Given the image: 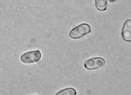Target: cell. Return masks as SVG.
<instances>
[{"label":"cell","mask_w":131,"mask_h":95,"mask_svg":"<svg viewBox=\"0 0 131 95\" xmlns=\"http://www.w3.org/2000/svg\"><path fill=\"white\" fill-rule=\"evenodd\" d=\"M91 31L90 25L86 23H82L72 29L70 31L69 36L72 39H78L89 34Z\"/></svg>","instance_id":"cell-1"},{"label":"cell","mask_w":131,"mask_h":95,"mask_svg":"<svg viewBox=\"0 0 131 95\" xmlns=\"http://www.w3.org/2000/svg\"><path fill=\"white\" fill-rule=\"evenodd\" d=\"M105 63L104 58L101 57H95L86 60L84 62V66L88 70L93 71L102 68Z\"/></svg>","instance_id":"cell-2"},{"label":"cell","mask_w":131,"mask_h":95,"mask_svg":"<svg viewBox=\"0 0 131 95\" xmlns=\"http://www.w3.org/2000/svg\"><path fill=\"white\" fill-rule=\"evenodd\" d=\"M41 57V52L38 50L25 53L21 56L20 60L25 64H32L38 62Z\"/></svg>","instance_id":"cell-3"},{"label":"cell","mask_w":131,"mask_h":95,"mask_svg":"<svg viewBox=\"0 0 131 95\" xmlns=\"http://www.w3.org/2000/svg\"><path fill=\"white\" fill-rule=\"evenodd\" d=\"M131 20L128 19L124 23L122 29V39L127 42H131Z\"/></svg>","instance_id":"cell-4"},{"label":"cell","mask_w":131,"mask_h":95,"mask_svg":"<svg viewBox=\"0 0 131 95\" xmlns=\"http://www.w3.org/2000/svg\"><path fill=\"white\" fill-rule=\"evenodd\" d=\"M95 5L99 11H104L107 9V0H95Z\"/></svg>","instance_id":"cell-5"},{"label":"cell","mask_w":131,"mask_h":95,"mask_svg":"<svg viewBox=\"0 0 131 95\" xmlns=\"http://www.w3.org/2000/svg\"><path fill=\"white\" fill-rule=\"evenodd\" d=\"M77 94V91L73 88H68L64 89L59 91L56 95H75Z\"/></svg>","instance_id":"cell-6"},{"label":"cell","mask_w":131,"mask_h":95,"mask_svg":"<svg viewBox=\"0 0 131 95\" xmlns=\"http://www.w3.org/2000/svg\"><path fill=\"white\" fill-rule=\"evenodd\" d=\"M108 1L110 2H111V3H113V2L117 1V0H108Z\"/></svg>","instance_id":"cell-7"}]
</instances>
